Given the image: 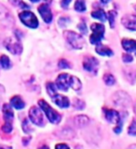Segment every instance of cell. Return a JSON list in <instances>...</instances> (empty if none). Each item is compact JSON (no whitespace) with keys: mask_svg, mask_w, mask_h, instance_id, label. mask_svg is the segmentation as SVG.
Returning a JSON list of instances; mask_svg holds the SVG:
<instances>
[{"mask_svg":"<svg viewBox=\"0 0 136 149\" xmlns=\"http://www.w3.org/2000/svg\"><path fill=\"white\" fill-rule=\"evenodd\" d=\"M55 85L59 90L63 91H67V90L70 87L75 91H79L82 87V84L77 77L74 76H70V74L66 73L59 74V77L56 79Z\"/></svg>","mask_w":136,"mask_h":149,"instance_id":"cell-1","label":"cell"},{"mask_svg":"<svg viewBox=\"0 0 136 149\" xmlns=\"http://www.w3.org/2000/svg\"><path fill=\"white\" fill-rule=\"evenodd\" d=\"M63 36L69 43V45H71L73 49H80L86 45V42L84 40L83 37L80 35H78L73 31H64Z\"/></svg>","mask_w":136,"mask_h":149,"instance_id":"cell-2","label":"cell"},{"mask_svg":"<svg viewBox=\"0 0 136 149\" xmlns=\"http://www.w3.org/2000/svg\"><path fill=\"white\" fill-rule=\"evenodd\" d=\"M38 104L40 106V108L43 110V112L46 114L48 119L50 121L51 123L58 124L60 122L61 119H62V116H61V115L58 113V112L55 111L45 100H39Z\"/></svg>","mask_w":136,"mask_h":149,"instance_id":"cell-3","label":"cell"},{"mask_svg":"<svg viewBox=\"0 0 136 149\" xmlns=\"http://www.w3.org/2000/svg\"><path fill=\"white\" fill-rule=\"evenodd\" d=\"M92 35L90 37V41L91 44H99L103 39L105 35V25L102 23H92L91 26Z\"/></svg>","mask_w":136,"mask_h":149,"instance_id":"cell-4","label":"cell"},{"mask_svg":"<svg viewBox=\"0 0 136 149\" xmlns=\"http://www.w3.org/2000/svg\"><path fill=\"white\" fill-rule=\"evenodd\" d=\"M19 17H20V20L24 25L30 28H36L38 26V20L36 17V15L33 12L29 10H24L22 11L19 14Z\"/></svg>","mask_w":136,"mask_h":149,"instance_id":"cell-5","label":"cell"},{"mask_svg":"<svg viewBox=\"0 0 136 149\" xmlns=\"http://www.w3.org/2000/svg\"><path fill=\"white\" fill-rule=\"evenodd\" d=\"M83 67L88 72L96 74L98 71V67H99V62H98L96 58L92 57V56H87V57L84 58Z\"/></svg>","mask_w":136,"mask_h":149,"instance_id":"cell-6","label":"cell"},{"mask_svg":"<svg viewBox=\"0 0 136 149\" xmlns=\"http://www.w3.org/2000/svg\"><path fill=\"white\" fill-rule=\"evenodd\" d=\"M29 118L34 124L37 126H43L44 124V116L40 109L36 106H33L29 110Z\"/></svg>","mask_w":136,"mask_h":149,"instance_id":"cell-7","label":"cell"},{"mask_svg":"<svg viewBox=\"0 0 136 149\" xmlns=\"http://www.w3.org/2000/svg\"><path fill=\"white\" fill-rule=\"evenodd\" d=\"M105 112V119L108 121V122L112 124H116V126H122L121 125V118L119 114L118 111H116L114 109H104Z\"/></svg>","mask_w":136,"mask_h":149,"instance_id":"cell-8","label":"cell"},{"mask_svg":"<svg viewBox=\"0 0 136 149\" xmlns=\"http://www.w3.org/2000/svg\"><path fill=\"white\" fill-rule=\"evenodd\" d=\"M114 102L120 106H128L130 104V97L124 91H118L114 95Z\"/></svg>","mask_w":136,"mask_h":149,"instance_id":"cell-9","label":"cell"},{"mask_svg":"<svg viewBox=\"0 0 136 149\" xmlns=\"http://www.w3.org/2000/svg\"><path fill=\"white\" fill-rule=\"evenodd\" d=\"M5 46H6L7 49L12 54H20L22 50V45L20 44V42L14 41L12 38H8L5 42Z\"/></svg>","mask_w":136,"mask_h":149,"instance_id":"cell-10","label":"cell"},{"mask_svg":"<svg viewBox=\"0 0 136 149\" xmlns=\"http://www.w3.org/2000/svg\"><path fill=\"white\" fill-rule=\"evenodd\" d=\"M38 12L46 23L51 22V21H52V13H51V10L48 5L41 4L38 7Z\"/></svg>","mask_w":136,"mask_h":149,"instance_id":"cell-11","label":"cell"},{"mask_svg":"<svg viewBox=\"0 0 136 149\" xmlns=\"http://www.w3.org/2000/svg\"><path fill=\"white\" fill-rule=\"evenodd\" d=\"M122 24L129 30L136 31V16L130 14V15H125L121 19Z\"/></svg>","mask_w":136,"mask_h":149,"instance_id":"cell-12","label":"cell"},{"mask_svg":"<svg viewBox=\"0 0 136 149\" xmlns=\"http://www.w3.org/2000/svg\"><path fill=\"white\" fill-rule=\"evenodd\" d=\"M51 99L61 108H67L70 105V102L68 100V98L61 94H58V93H56L54 96L51 97Z\"/></svg>","mask_w":136,"mask_h":149,"instance_id":"cell-13","label":"cell"},{"mask_svg":"<svg viewBox=\"0 0 136 149\" xmlns=\"http://www.w3.org/2000/svg\"><path fill=\"white\" fill-rule=\"evenodd\" d=\"M121 44H122L123 49L126 51H128V52H133V51H134L136 54V41L135 40L124 38L121 41Z\"/></svg>","mask_w":136,"mask_h":149,"instance_id":"cell-14","label":"cell"},{"mask_svg":"<svg viewBox=\"0 0 136 149\" xmlns=\"http://www.w3.org/2000/svg\"><path fill=\"white\" fill-rule=\"evenodd\" d=\"M74 122L78 128H83L89 124V122H90V118H89L87 116H84V115L77 116H75Z\"/></svg>","mask_w":136,"mask_h":149,"instance_id":"cell-15","label":"cell"},{"mask_svg":"<svg viewBox=\"0 0 136 149\" xmlns=\"http://www.w3.org/2000/svg\"><path fill=\"white\" fill-rule=\"evenodd\" d=\"M96 52L102 56H112L113 55V50L109 49L108 47H105L100 43L96 47Z\"/></svg>","mask_w":136,"mask_h":149,"instance_id":"cell-16","label":"cell"},{"mask_svg":"<svg viewBox=\"0 0 136 149\" xmlns=\"http://www.w3.org/2000/svg\"><path fill=\"white\" fill-rule=\"evenodd\" d=\"M57 135L60 138L70 140V139H73L75 137V132L71 128H64L61 130Z\"/></svg>","mask_w":136,"mask_h":149,"instance_id":"cell-17","label":"cell"},{"mask_svg":"<svg viewBox=\"0 0 136 149\" xmlns=\"http://www.w3.org/2000/svg\"><path fill=\"white\" fill-rule=\"evenodd\" d=\"M10 104H11V105L14 107V108L17 109V110H21L25 106L24 102L22 100V98L20 96L12 97L11 100H10Z\"/></svg>","mask_w":136,"mask_h":149,"instance_id":"cell-18","label":"cell"},{"mask_svg":"<svg viewBox=\"0 0 136 149\" xmlns=\"http://www.w3.org/2000/svg\"><path fill=\"white\" fill-rule=\"evenodd\" d=\"M3 114H4V118L7 121H11L14 118V114L13 111L11 109V107L9 104H4L3 106Z\"/></svg>","mask_w":136,"mask_h":149,"instance_id":"cell-19","label":"cell"},{"mask_svg":"<svg viewBox=\"0 0 136 149\" xmlns=\"http://www.w3.org/2000/svg\"><path fill=\"white\" fill-rule=\"evenodd\" d=\"M91 16L93 18L97 19L101 22H105L107 20V16H106V13L103 10V9H98V10L95 11H92L91 12Z\"/></svg>","mask_w":136,"mask_h":149,"instance_id":"cell-20","label":"cell"},{"mask_svg":"<svg viewBox=\"0 0 136 149\" xmlns=\"http://www.w3.org/2000/svg\"><path fill=\"white\" fill-rule=\"evenodd\" d=\"M0 66L4 69H8L11 66L10 60H9V58L7 55H2L0 57Z\"/></svg>","mask_w":136,"mask_h":149,"instance_id":"cell-21","label":"cell"},{"mask_svg":"<svg viewBox=\"0 0 136 149\" xmlns=\"http://www.w3.org/2000/svg\"><path fill=\"white\" fill-rule=\"evenodd\" d=\"M75 9L78 12H84L86 10L85 0H77L75 3Z\"/></svg>","mask_w":136,"mask_h":149,"instance_id":"cell-22","label":"cell"},{"mask_svg":"<svg viewBox=\"0 0 136 149\" xmlns=\"http://www.w3.org/2000/svg\"><path fill=\"white\" fill-rule=\"evenodd\" d=\"M47 91H48L49 95L50 97L54 96L56 93V85L54 83H51V82H49L48 84H47Z\"/></svg>","mask_w":136,"mask_h":149,"instance_id":"cell-23","label":"cell"},{"mask_svg":"<svg viewBox=\"0 0 136 149\" xmlns=\"http://www.w3.org/2000/svg\"><path fill=\"white\" fill-rule=\"evenodd\" d=\"M104 81H105V83L106 84V85L112 86V85H114V84H115L116 79L111 74H105V77H104Z\"/></svg>","mask_w":136,"mask_h":149,"instance_id":"cell-24","label":"cell"},{"mask_svg":"<svg viewBox=\"0 0 136 149\" xmlns=\"http://www.w3.org/2000/svg\"><path fill=\"white\" fill-rule=\"evenodd\" d=\"M107 19H108L109 23H110V26L111 28L114 27V22H115V19L116 16V12L115 10H110L108 13H107Z\"/></svg>","mask_w":136,"mask_h":149,"instance_id":"cell-25","label":"cell"},{"mask_svg":"<svg viewBox=\"0 0 136 149\" xmlns=\"http://www.w3.org/2000/svg\"><path fill=\"white\" fill-rule=\"evenodd\" d=\"M9 2H10L12 5L16 7H20V8H27L28 6L27 5L22 1V0H9Z\"/></svg>","mask_w":136,"mask_h":149,"instance_id":"cell-26","label":"cell"},{"mask_svg":"<svg viewBox=\"0 0 136 149\" xmlns=\"http://www.w3.org/2000/svg\"><path fill=\"white\" fill-rule=\"evenodd\" d=\"M128 133L130 135H133V136H136V121L133 120L132 124L128 129Z\"/></svg>","mask_w":136,"mask_h":149,"instance_id":"cell-27","label":"cell"},{"mask_svg":"<svg viewBox=\"0 0 136 149\" xmlns=\"http://www.w3.org/2000/svg\"><path fill=\"white\" fill-rule=\"evenodd\" d=\"M74 107L77 110H82L84 107H85V104H84L83 101L76 99L74 102Z\"/></svg>","mask_w":136,"mask_h":149,"instance_id":"cell-28","label":"cell"},{"mask_svg":"<svg viewBox=\"0 0 136 149\" xmlns=\"http://www.w3.org/2000/svg\"><path fill=\"white\" fill-rule=\"evenodd\" d=\"M59 67L60 68H62V69H65V68H70L71 67V64H70L65 59H62V60H60V62H59Z\"/></svg>","mask_w":136,"mask_h":149,"instance_id":"cell-29","label":"cell"},{"mask_svg":"<svg viewBox=\"0 0 136 149\" xmlns=\"http://www.w3.org/2000/svg\"><path fill=\"white\" fill-rule=\"evenodd\" d=\"M22 129H23V130H24V132H27V133H29V132H32V129L30 128V125H29V123H28L27 119L23 120V122H22Z\"/></svg>","mask_w":136,"mask_h":149,"instance_id":"cell-30","label":"cell"},{"mask_svg":"<svg viewBox=\"0 0 136 149\" xmlns=\"http://www.w3.org/2000/svg\"><path fill=\"white\" fill-rule=\"evenodd\" d=\"M2 130H3L4 132H7V133L11 132V130H12V125L9 123V122L5 123L3 125V127H2Z\"/></svg>","mask_w":136,"mask_h":149,"instance_id":"cell-31","label":"cell"},{"mask_svg":"<svg viewBox=\"0 0 136 149\" xmlns=\"http://www.w3.org/2000/svg\"><path fill=\"white\" fill-rule=\"evenodd\" d=\"M122 60L124 61L125 63H132L133 62V56L130 54L125 53L122 55Z\"/></svg>","mask_w":136,"mask_h":149,"instance_id":"cell-32","label":"cell"},{"mask_svg":"<svg viewBox=\"0 0 136 149\" xmlns=\"http://www.w3.org/2000/svg\"><path fill=\"white\" fill-rule=\"evenodd\" d=\"M78 29L80 30V32L82 33V34H87V32H88V30H87V26H86V24L84 22H81V23H79L78 24Z\"/></svg>","mask_w":136,"mask_h":149,"instance_id":"cell-33","label":"cell"},{"mask_svg":"<svg viewBox=\"0 0 136 149\" xmlns=\"http://www.w3.org/2000/svg\"><path fill=\"white\" fill-rule=\"evenodd\" d=\"M55 149H70L69 146L65 143H58L57 146H55Z\"/></svg>","mask_w":136,"mask_h":149,"instance_id":"cell-34","label":"cell"},{"mask_svg":"<svg viewBox=\"0 0 136 149\" xmlns=\"http://www.w3.org/2000/svg\"><path fill=\"white\" fill-rule=\"evenodd\" d=\"M72 0H62V7L63 8H67L68 5L70 4Z\"/></svg>","mask_w":136,"mask_h":149,"instance_id":"cell-35","label":"cell"},{"mask_svg":"<svg viewBox=\"0 0 136 149\" xmlns=\"http://www.w3.org/2000/svg\"><path fill=\"white\" fill-rule=\"evenodd\" d=\"M0 149H12L9 146H0Z\"/></svg>","mask_w":136,"mask_h":149,"instance_id":"cell-36","label":"cell"},{"mask_svg":"<svg viewBox=\"0 0 136 149\" xmlns=\"http://www.w3.org/2000/svg\"><path fill=\"white\" fill-rule=\"evenodd\" d=\"M128 149H136V144H133V146L128 147Z\"/></svg>","mask_w":136,"mask_h":149,"instance_id":"cell-37","label":"cell"},{"mask_svg":"<svg viewBox=\"0 0 136 149\" xmlns=\"http://www.w3.org/2000/svg\"><path fill=\"white\" fill-rule=\"evenodd\" d=\"M38 149H50V148H49V146H43L39 147Z\"/></svg>","mask_w":136,"mask_h":149,"instance_id":"cell-38","label":"cell"},{"mask_svg":"<svg viewBox=\"0 0 136 149\" xmlns=\"http://www.w3.org/2000/svg\"><path fill=\"white\" fill-rule=\"evenodd\" d=\"M101 1H102L103 3H104V4H106V3H108V2L110 1V0H101Z\"/></svg>","mask_w":136,"mask_h":149,"instance_id":"cell-39","label":"cell"},{"mask_svg":"<svg viewBox=\"0 0 136 149\" xmlns=\"http://www.w3.org/2000/svg\"><path fill=\"white\" fill-rule=\"evenodd\" d=\"M30 1H32V2H34V3H36V2H38L39 0H30Z\"/></svg>","mask_w":136,"mask_h":149,"instance_id":"cell-40","label":"cell"},{"mask_svg":"<svg viewBox=\"0 0 136 149\" xmlns=\"http://www.w3.org/2000/svg\"><path fill=\"white\" fill-rule=\"evenodd\" d=\"M134 112H135V114H136V104H135V105H134Z\"/></svg>","mask_w":136,"mask_h":149,"instance_id":"cell-41","label":"cell"},{"mask_svg":"<svg viewBox=\"0 0 136 149\" xmlns=\"http://www.w3.org/2000/svg\"><path fill=\"white\" fill-rule=\"evenodd\" d=\"M135 8H136V7H135Z\"/></svg>","mask_w":136,"mask_h":149,"instance_id":"cell-42","label":"cell"}]
</instances>
